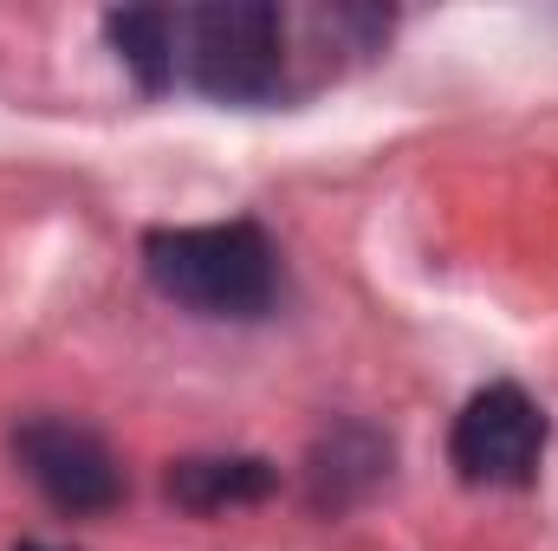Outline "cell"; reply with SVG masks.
I'll use <instances>...</instances> for the list:
<instances>
[{
	"instance_id": "cell-1",
	"label": "cell",
	"mask_w": 558,
	"mask_h": 551,
	"mask_svg": "<svg viewBox=\"0 0 558 551\" xmlns=\"http://www.w3.org/2000/svg\"><path fill=\"white\" fill-rule=\"evenodd\" d=\"M143 273L162 298L202 318H267L279 298V254L260 221L149 228Z\"/></svg>"
},
{
	"instance_id": "cell-2",
	"label": "cell",
	"mask_w": 558,
	"mask_h": 551,
	"mask_svg": "<svg viewBox=\"0 0 558 551\" xmlns=\"http://www.w3.org/2000/svg\"><path fill=\"white\" fill-rule=\"evenodd\" d=\"M286 13L267 0L169 7V85L215 105H267L286 91Z\"/></svg>"
},
{
	"instance_id": "cell-3",
	"label": "cell",
	"mask_w": 558,
	"mask_h": 551,
	"mask_svg": "<svg viewBox=\"0 0 558 551\" xmlns=\"http://www.w3.org/2000/svg\"><path fill=\"white\" fill-rule=\"evenodd\" d=\"M546 409L520 383H487L468 396L448 434V461L468 487H533L546 461Z\"/></svg>"
},
{
	"instance_id": "cell-4",
	"label": "cell",
	"mask_w": 558,
	"mask_h": 551,
	"mask_svg": "<svg viewBox=\"0 0 558 551\" xmlns=\"http://www.w3.org/2000/svg\"><path fill=\"white\" fill-rule=\"evenodd\" d=\"M13 461L26 467V480L72 519L111 513L124 500V467L105 448L98 428L72 421V415H26L13 428Z\"/></svg>"
},
{
	"instance_id": "cell-5",
	"label": "cell",
	"mask_w": 558,
	"mask_h": 551,
	"mask_svg": "<svg viewBox=\"0 0 558 551\" xmlns=\"http://www.w3.org/2000/svg\"><path fill=\"white\" fill-rule=\"evenodd\" d=\"M384 474H390V434H377L364 421H338L331 434H318V448L305 461V493H312L318 513H344Z\"/></svg>"
},
{
	"instance_id": "cell-6",
	"label": "cell",
	"mask_w": 558,
	"mask_h": 551,
	"mask_svg": "<svg viewBox=\"0 0 558 551\" xmlns=\"http://www.w3.org/2000/svg\"><path fill=\"white\" fill-rule=\"evenodd\" d=\"M162 487L182 513H228L279 493V467L260 454H189V461H169Z\"/></svg>"
},
{
	"instance_id": "cell-7",
	"label": "cell",
	"mask_w": 558,
	"mask_h": 551,
	"mask_svg": "<svg viewBox=\"0 0 558 551\" xmlns=\"http://www.w3.org/2000/svg\"><path fill=\"white\" fill-rule=\"evenodd\" d=\"M13 551H52V546H13Z\"/></svg>"
}]
</instances>
